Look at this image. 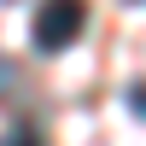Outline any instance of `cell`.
<instances>
[{
  "instance_id": "cell-1",
  "label": "cell",
  "mask_w": 146,
  "mask_h": 146,
  "mask_svg": "<svg viewBox=\"0 0 146 146\" xmlns=\"http://www.w3.org/2000/svg\"><path fill=\"white\" fill-rule=\"evenodd\" d=\"M88 29V0H41L35 12V53H64L76 47V35Z\"/></svg>"
},
{
  "instance_id": "cell-3",
  "label": "cell",
  "mask_w": 146,
  "mask_h": 146,
  "mask_svg": "<svg viewBox=\"0 0 146 146\" xmlns=\"http://www.w3.org/2000/svg\"><path fill=\"white\" fill-rule=\"evenodd\" d=\"M123 100H129V111H140V117H146V82H129Z\"/></svg>"
},
{
  "instance_id": "cell-2",
  "label": "cell",
  "mask_w": 146,
  "mask_h": 146,
  "mask_svg": "<svg viewBox=\"0 0 146 146\" xmlns=\"http://www.w3.org/2000/svg\"><path fill=\"white\" fill-rule=\"evenodd\" d=\"M0 146H41V135H35L29 123H12L6 135H0Z\"/></svg>"
}]
</instances>
